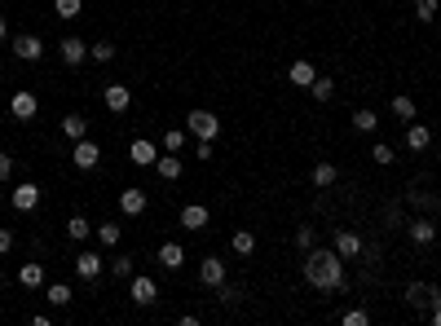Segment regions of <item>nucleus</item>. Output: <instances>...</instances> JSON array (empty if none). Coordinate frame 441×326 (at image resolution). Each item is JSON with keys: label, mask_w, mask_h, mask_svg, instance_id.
Returning a JSON list of instances; mask_svg holds the SVG:
<instances>
[{"label": "nucleus", "mask_w": 441, "mask_h": 326, "mask_svg": "<svg viewBox=\"0 0 441 326\" xmlns=\"http://www.w3.org/2000/svg\"><path fill=\"white\" fill-rule=\"evenodd\" d=\"M18 282L23 287H40L44 282V265H40V260H27V265L18 269Z\"/></svg>", "instance_id": "obj_23"}, {"label": "nucleus", "mask_w": 441, "mask_h": 326, "mask_svg": "<svg viewBox=\"0 0 441 326\" xmlns=\"http://www.w3.org/2000/svg\"><path fill=\"white\" fill-rule=\"evenodd\" d=\"M89 234H93V225H89L84 216H71V221H67V238H75V242H84Z\"/></svg>", "instance_id": "obj_28"}, {"label": "nucleus", "mask_w": 441, "mask_h": 326, "mask_svg": "<svg viewBox=\"0 0 441 326\" xmlns=\"http://www.w3.org/2000/svg\"><path fill=\"white\" fill-rule=\"evenodd\" d=\"M36 110H40L36 93H27V89H23V93H13V97H9V115H13V119H36Z\"/></svg>", "instance_id": "obj_8"}, {"label": "nucleus", "mask_w": 441, "mask_h": 326, "mask_svg": "<svg viewBox=\"0 0 441 326\" xmlns=\"http://www.w3.org/2000/svg\"><path fill=\"white\" fill-rule=\"evenodd\" d=\"M5 40H9V22H5V18H0V44H5Z\"/></svg>", "instance_id": "obj_45"}, {"label": "nucleus", "mask_w": 441, "mask_h": 326, "mask_svg": "<svg viewBox=\"0 0 441 326\" xmlns=\"http://www.w3.org/2000/svg\"><path fill=\"white\" fill-rule=\"evenodd\" d=\"M437 9H441V0H415V18H419V22H433Z\"/></svg>", "instance_id": "obj_33"}, {"label": "nucleus", "mask_w": 441, "mask_h": 326, "mask_svg": "<svg viewBox=\"0 0 441 326\" xmlns=\"http://www.w3.org/2000/svg\"><path fill=\"white\" fill-rule=\"evenodd\" d=\"M207 221H212V216H207L203 203H186V207H181V225H186V230H207Z\"/></svg>", "instance_id": "obj_18"}, {"label": "nucleus", "mask_w": 441, "mask_h": 326, "mask_svg": "<svg viewBox=\"0 0 441 326\" xmlns=\"http://www.w3.org/2000/svg\"><path fill=\"white\" fill-rule=\"evenodd\" d=\"M128 296H133V304H155L159 300V287H155V278H133Z\"/></svg>", "instance_id": "obj_17"}, {"label": "nucleus", "mask_w": 441, "mask_h": 326, "mask_svg": "<svg viewBox=\"0 0 441 326\" xmlns=\"http://www.w3.org/2000/svg\"><path fill=\"white\" fill-rule=\"evenodd\" d=\"M89 58H93V62H115V44H110V40H97V44H89Z\"/></svg>", "instance_id": "obj_30"}, {"label": "nucleus", "mask_w": 441, "mask_h": 326, "mask_svg": "<svg viewBox=\"0 0 441 326\" xmlns=\"http://www.w3.org/2000/svg\"><path fill=\"white\" fill-rule=\"evenodd\" d=\"M406 304L419 308V313H428V308L441 304V291H437L433 282H411V287H406Z\"/></svg>", "instance_id": "obj_3"}, {"label": "nucleus", "mask_w": 441, "mask_h": 326, "mask_svg": "<svg viewBox=\"0 0 441 326\" xmlns=\"http://www.w3.org/2000/svg\"><path fill=\"white\" fill-rule=\"evenodd\" d=\"M71 163H75L79 172H93L97 163H102V145L89 141V137H79V141H75V150H71Z\"/></svg>", "instance_id": "obj_4"}, {"label": "nucleus", "mask_w": 441, "mask_h": 326, "mask_svg": "<svg viewBox=\"0 0 441 326\" xmlns=\"http://www.w3.org/2000/svg\"><path fill=\"white\" fill-rule=\"evenodd\" d=\"M393 115H397V119H406V124L415 119V102H411L406 93H393Z\"/></svg>", "instance_id": "obj_27"}, {"label": "nucleus", "mask_w": 441, "mask_h": 326, "mask_svg": "<svg viewBox=\"0 0 441 326\" xmlns=\"http://www.w3.org/2000/svg\"><path fill=\"white\" fill-rule=\"evenodd\" d=\"M159 265H163V269H181V265H186L181 242H163V247H159Z\"/></svg>", "instance_id": "obj_20"}, {"label": "nucleus", "mask_w": 441, "mask_h": 326, "mask_svg": "<svg viewBox=\"0 0 441 326\" xmlns=\"http://www.w3.org/2000/svg\"><path fill=\"white\" fill-rule=\"evenodd\" d=\"M296 247H300V252L314 247V230H309V225H300V230H296Z\"/></svg>", "instance_id": "obj_40"}, {"label": "nucleus", "mask_w": 441, "mask_h": 326, "mask_svg": "<svg viewBox=\"0 0 441 326\" xmlns=\"http://www.w3.org/2000/svg\"><path fill=\"white\" fill-rule=\"evenodd\" d=\"M146 203H151V199H146V190H137V185H128L120 194V211H124V216H141Z\"/></svg>", "instance_id": "obj_11"}, {"label": "nucleus", "mask_w": 441, "mask_h": 326, "mask_svg": "<svg viewBox=\"0 0 441 326\" xmlns=\"http://www.w3.org/2000/svg\"><path fill=\"white\" fill-rule=\"evenodd\" d=\"M406 234H411V242H419V247H428V242L437 238V225H433V216H415L411 225H406Z\"/></svg>", "instance_id": "obj_10"}, {"label": "nucleus", "mask_w": 441, "mask_h": 326, "mask_svg": "<svg viewBox=\"0 0 441 326\" xmlns=\"http://www.w3.org/2000/svg\"><path fill=\"white\" fill-rule=\"evenodd\" d=\"M406 145H411V150H428V145H433V133H428L423 124H411V128H406Z\"/></svg>", "instance_id": "obj_21"}, {"label": "nucleus", "mask_w": 441, "mask_h": 326, "mask_svg": "<svg viewBox=\"0 0 441 326\" xmlns=\"http://www.w3.org/2000/svg\"><path fill=\"white\" fill-rule=\"evenodd\" d=\"M305 278L309 287L318 291H345V260H340V252L331 247H309L305 252Z\"/></svg>", "instance_id": "obj_1"}, {"label": "nucleus", "mask_w": 441, "mask_h": 326, "mask_svg": "<svg viewBox=\"0 0 441 326\" xmlns=\"http://www.w3.org/2000/svg\"><path fill=\"white\" fill-rule=\"evenodd\" d=\"M110 269H115V278H133V256H115Z\"/></svg>", "instance_id": "obj_38"}, {"label": "nucleus", "mask_w": 441, "mask_h": 326, "mask_svg": "<svg viewBox=\"0 0 441 326\" xmlns=\"http://www.w3.org/2000/svg\"><path fill=\"white\" fill-rule=\"evenodd\" d=\"M230 247H234L238 256H252V252H256V234H248V230H238V234L230 238Z\"/></svg>", "instance_id": "obj_29"}, {"label": "nucleus", "mask_w": 441, "mask_h": 326, "mask_svg": "<svg viewBox=\"0 0 441 326\" xmlns=\"http://www.w3.org/2000/svg\"><path fill=\"white\" fill-rule=\"evenodd\" d=\"M194 159H203V163H207V159H212V141L199 137V145H194Z\"/></svg>", "instance_id": "obj_42"}, {"label": "nucleus", "mask_w": 441, "mask_h": 326, "mask_svg": "<svg viewBox=\"0 0 441 326\" xmlns=\"http://www.w3.org/2000/svg\"><path fill=\"white\" fill-rule=\"evenodd\" d=\"M13 58H23V62H40L44 58V44H40V36H13Z\"/></svg>", "instance_id": "obj_9"}, {"label": "nucleus", "mask_w": 441, "mask_h": 326, "mask_svg": "<svg viewBox=\"0 0 441 326\" xmlns=\"http://www.w3.org/2000/svg\"><path fill=\"white\" fill-rule=\"evenodd\" d=\"M411 203L419 211H437V194H423V190H411Z\"/></svg>", "instance_id": "obj_36"}, {"label": "nucleus", "mask_w": 441, "mask_h": 326, "mask_svg": "<svg viewBox=\"0 0 441 326\" xmlns=\"http://www.w3.org/2000/svg\"><path fill=\"white\" fill-rule=\"evenodd\" d=\"M309 93H314V97H318V102H331V93H335V84H331V79H326V75H318V79H314V84H309Z\"/></svg>", "instance_id": "obj_35"}, {"label": "nucleus", "mask_w": 441, "mask_h": 326, "mask_svg": "<svg viewBox=\"0 0 441 326\" xmlns=\"http://www.w3.org/2000/svg\"><path fill=\"white\" fill-rule=\"evenodd\" d=\"M53 13L58 18H79V0H53Z\"/></svg>", "instance_id": "obj_37"}, {"label": "nucleus", "mask_w": 441, "mask_h": 326, "mask_svg": "<svg viewBox=\"0 0 441 326\" xmlns=\"http://www.w3.org/2000/svg\"><path fill=\"white\" fill-rule=\"evenodd\" d=\"M97 242H102V247H115V242H120V234H124V225H115V221H110V225H97Z\"/></svg>", "instance_id": "obj_25"}, {"label": "nucleus", "mask_w": 441, "mask_h": 326, "mask_svg": "<svg viewBox=\"0 0 441 326\" xmlns=\"http://www.w3.org/2000/svg\"><path fill=\"white\" fill-rule=\"evenodd\" d=\"M13 176V155H0V181H9Z\"/></svg>", "instance_id": "obj_41"}, {"label": "nucleus", "mask_w": 441, "mask_h": 326, "mask_svg": "<svg viewBox=\"0 0 441 326\" xmlns=\"http://www.w3.org/2000/svg\"><path fill=\"white\" fill-rule=\"evenodd\" d=\"M9 203H13V211H31V207L40 203V185H36V181L13 185V190H9Z\"/></svg>", "instance_id": "obj_6"}, {"label": "nucleus", "mask_w": 441, "mask_h": 326, "mask_svg": "<svg viewBox=\"0 0 441 326\" xmlns=\"http://www.w3.org/2000/svg\"><path fill=\"white\" fill-rule=\"evenodd\" d=\"M335 252H340V260H357L362 256V238H357L353 230H340L335 234Z\"/></svg>", "instance_id": "obj_15"}, {"label": "nucleus", "mask_w": 441, "mask_h": 326, "mask_svg": "<svg viewBox=\"0 0 441 326\" xmlns=\"http://www.w3.org/2000/svg\"><path fill=\"white\" fill-rule=\"evenodd\" d=\"M102 102H106L110 115H124V110L133 106V93H128V84H106L102 89Z\"/></svg>", "instance_id": "obj_5"}, {"label": "nucleus", "mask_w": 441, "mask_h": 326, "mask_svg": "<svg viewBox=\"0 0 441 326\" xmlns=\"http://www.w3.org/2000/svg\"><path fill=\"white\" fill-rule=\"evenodd\" d=\"M186 128H190L194 137H203V141H217V137H221V119L212 115V110H190V115H186Z\"/></svg>", "instance_id": "obj_2"}, {"label": "nucleus", "mask_w": 441, "mask_h": 326, "mask_svg": "<svg viewBox=\"0 0 441 326\" xmlns=\"http://www.w3.org/2000/svg\"><path fill=\"white\" fill-rule=\"evenodd\" d=\"M58 53H62V62H67V67H79V62L89 58V44L84 40H75V36H67L58 44Z\"/></svg>", "instance_id": "obj_13"}, {"label": "nucleus", "mask_w": 441, "mask_h": 326, "mask_svg": "<svg viewBox=\"0 0 441 326\" xmlns=\"http://www.w3.org/2000/svg\"><path fill=\"white\" fill-rule=\"evenodd\" d=\"M0 291H5V273H0Z\"/></svg>", "instance_id": "obj_46"}, {"label": "nucleus", "mask_w": 441, "mask_h": 326, "mask_svg": "<svg viewBox=\"0 0 441 326\" xmlns=\"http://www.w3.org/2000/svg\"><path fill=\"white\" fill-rule=\"evenodd\" d=\"M366 322H371L366 308H349V313H345V326H366Z\"/></svg>", "instance_id": "obj_39"}, {"label": "nucleus", "mask_w": 441, "mask_h": 326, "mask_svg": "<svg viewBox=\"0 0 441 326\" xmlns=\"http://www.w3.org/2000/svg\"><path fill=\"white\" fill-rule=\"evenodd\" d=\"M428 318H433V326H441V304H437V308H428Z\"/></svg>", "instance_id": "obj_44"}, {"label": "nucleus", "mask_w": 441, "mask_h": 326, "mask_svg": "<svg viewBox=\"0 0 441 326\" xmlns=\"http://www.w3.org/2000/svg\"><path fill=\"white\" fill-rule=\"evenodd\" d=\"M128 159L137 163V168H151V163L159 159V150H155V141H146V137H137L133 145H128Z\"/></svg>", "instance_id": "obj_14"}, {"label": "nucleus", "mask_w": 441, "mask_h": 326, "mask_svg": "<svg viewBox=\"0 0 441 326\" xmlns=\"http://www.w3.org/2000/svg\"><path fill=\"white\" fill-rule=\"evenodd\" d=\"M371 159H375V163H384V168H388V163L397 159V150H393L388 141H375V145H371Z\"/></svg>", "instance_id": "obj_34"}, {"label": "nucleus", "mask_w": 441, "mask_h": 326, "mask_svg": "<svg viewBox=\"0 0 441 326\" xmlns=\"http://www.w3.org/2000/svg\"><path fill=\"white\" fill-rule=\"evenodd\" d=\"M163 150H172V155L186 150V133H181V128H168V133H163Z\"/></svg>", "instance_id": "obj_32"}, {"label": "nucleus", "mask_w": 441, "mask_h": 326, "mask_svg": "<svg viewBox=\"0 0 441 326\" xmlns=\"http://www.w3.org/2000/svg\"><path fill=\"white\" fill-rule=\"evenodd\" d=\"M155 172L163 176V181H177V176H181V155H172V150L159 155V159H155Z\"/></svg>", "instance_id": "obj_19"}, {"label": "nucleus", "mask_w": 441, "mask_h": 326, "mask_svg": "<svg viewBox=\"0 0 441 326\" xmlns=\"http://www.w3.org/2000/svg\"><path fill=\"white\" fill-rule=\"evenodd\" d=\"M75 273H79L84 282L102 278V256H97V252H79V260H75Z\"/></svg>", "instance_id": "obj_16"}, {"label": "nucleus", "mask_w": 441, "mask_h": 326, "mask_svg": "<svg viewBox=\"0 0 441 326\" xmlns=\"http://www.w3.org/2000/svg\"><path fill=\"white\" fill-rule=\"evenodd\" d=\"M13 247V230H5V225H0V256H5Z\"/></svg>", "instance_id": "obj_43"}, {"label": "nucleus", "mask_w": 441, "mask_h": 326, "mask_svg": "<svg viewBox=\"0 0 441 326\" xmlns=\"http://www.w3.org/2000/svg\"><path fill=\"white\" fill-rule=\"evenodd\" d=\"M199 282L203 287H221L225 282V260L221 256H203L199 260Z\"/></svg>", "instance_id": "obj_7"}, {"label": "nucleus", "mask_w": 441, "mask_h": 326, "mask_svg": "<svg viewBox=\"0 0 441 326\" xmlns=\"http://www.w3.org/2000/svg\"><path fill=\"white\" fill-rule=\"evenodd\" d=\"M335 176H340V172H335V163H318V168H314V185L326 190V185H335Z\"/></svg>", "instance_id": "obj_31"}, {"label": "nucleus", "mask_w": 441, "mask_h": 326, "mask_svg": "<svg viewBox=\"0 0 441 326\" xmlns=\"http://www.w3.org/2000/svg\"><path fill=\"white\" fill-rule=\"evenodd\" d=\"M62 137H71V141L89 137V119L84 115H67V119H62Z\"/></svg>", "instance_id": "obj_22"}, {"label": "nucleus", "mask_w": 441, "mask_h": 326, "mask_svg": "<svg viewBox=\"0 0 441 326\" xmlns=\"http://www.w3.org/2000/svg\"><path fill=\"white\" fill-rule=\"evenodd\" d=\"M353 128L357 133H375V128H380V115H375V110H353Z\"/></svg>", "instance_id": "obj_26"}, {"label": "nucleus", "mask_w": 441, "mask_h": 326, "mask_svg": "<svg viewBox=\"0 0 441 326\" xmlns=\"http://www.w3.org/2000/svg\"><path fill=\"white\" fill-rule=\"evenodd\" d=\"M44 296H49V304H53V308H67V304H71V296H75V291H71L67 282H53V287H49V291H44Z\"/></svg>", "instance_id": "obj_24"}, {"label": "nucleus", "mask_w": 441, "mask_h": 326, "mask_svg": "<svg viewBox=\"0 0 441 326\" xmlns=\"http://www.w3.org/2000/svg\"><path fill=\"white\" fill-rule=\"evenodd\" d=\"M287 79H291V84H296V89H309V84H314V79H318V71H314V62L296 58V62H291V67H287Z\"/></svg>", "instance_id": "obj_12"}]
</instances>
